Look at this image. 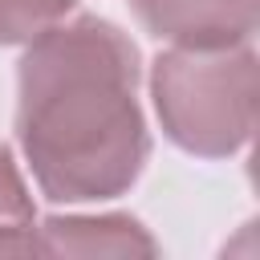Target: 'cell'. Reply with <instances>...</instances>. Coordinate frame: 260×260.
<instances>
[{
	"instance_id": "obj_2",
	"label": "cell",
	"mask_w": 260,
	"mask_h": 260,
	"mask_svg": "<svg viewBox=\"0 0 260 260\" xmlns=\"http://www.w3.org/2000/svg\"><path fill=\"white\" fill-rule=\"evenodd\" d=\"M150 98L162 134L195 158H228L256 130L260 65L252 45L167 49L150 65Z\"/></svg>"
},
{
	"instance_id": "obj_1",
	"label": "cell",
	"mask_w": 260,
	"mask_h": 260,
	"mask_svg": "<svg viewBox=\"0 0 260 260\" xmlns=\"http://www.w3.org/2000/svg\"><path fill=\"white\" fill-rule=\"evenodd\" d=\"M138 45L106 16L32 37L16 61V142L49 203L126 195L150 134L138 106Z\"/></svg>"
},
{
	"instance_id": "obj_4",
	"label": "cell",
	"mask_w": 260,
	"mask_h": 260,
	"mask_svg": "<svg viewBox=\"0 0 260 260\" xmlns=\"http://www.w3.org/2000/svg\"><path fill=\"white\" fill-rule=\"evenodd\" d=\"M45 256H158L154 236L134 215H49L37 223Z\"/></svg>"
},
{
	"instance_id": "obj_6",
	"label": "cell",
	"mask_w": 260,
	"mask_h": 260,
	"mask_svg": "<svg viewBox=\"0 0 260 260\" xmlns=\"http://www.w3.org/2000/svg\"><path fill=\"white\" fill-rule=\"evenodd\" d=\"M69 12L73 0H0V45H28Z\"/></svg>"
},
{
	"instance_id": "obj_3",
	"label": "cell",
	"mask_w": 260,
	"mask_h": 260,
	"mask_svg": "<svg viewBox=\"0 0 260 260\" xmlns=\"http://www.w3.org/2000/svg\"><path fill=\"white\" fill-rule=\"evenodd\" d=\"M142 28L175 49L248 45L260 20V0H130Z\"/></svg>"
},
{
	"instance_id": "obj_5",
	"label": "cell",
	"mask_w": 260,
	"mask_h": 260,
	"mask_svg": "<svg viewBox=\"0 0 260 260\" xmlns=\"http://www.w3.org/2000/svg\"><path fill=\"white\" fill-rule=\"evenodd\" d=\"M37 252V207L12 150L0 142V256Z\"/></svg>"
}]
</instances>
